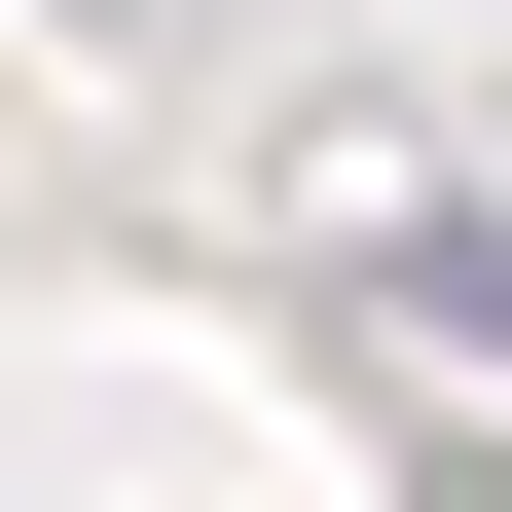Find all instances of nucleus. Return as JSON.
<instances>
[{"label":"nucleus","mask_w":512,"mask_h":512,"mask_svg":"<svg viewBox=\"0 0 512 512\" xmlns=\"http://www.w3.org/2000/svg\"><path fill=\"white\" fill-rule=\"evenodd\" d=\"M403 330H476V366H512V220H403Z\"/></svg>","instance_id":"nucleus-1"}]
</instances>
